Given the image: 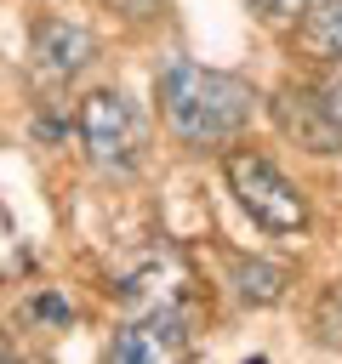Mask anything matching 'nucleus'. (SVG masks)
<instances>
[{
	"label": "nucleus",
	"instance_id": "20e7f679",
	"mask_svg": "<svg viewBox=\"0 0 342 364\" xmlns=\"http://www.w3.org/2000/svg\"><path fill=\"white\" fill-rule=\"evenodd\" d=\"M182 353H188V324L177 307H154L148 318L125 324L108 341V358H120V364H160V358H182Z\"/></svg>",
	"mask_w": 342,
	"mask_h": 364
},
{
	"label": "nucleus",
	"instance_id": "f8f14e48",
	"mask_svg": "<svg viewBox=\"0 0 342 364\" xmlns=\"http://www.w3.org/2000/svg\"><path fill=\"white\" fill-rule=\"evenodd\" d=\"M34 313L40 318H68V301L63 296H34Z\"/></svg>",
	"mask_w": 342,
	"mask_h": 364
},
{
	"label": "nucleus",
	"instance_id": "39448f33",
	"mask_svg": "<svg viewBox=\"0 0 342 364\" xmlns=\"http://www.w3.org/2000/svg\"><path fill=\"white\" fill-rule=\"evenodd\" d=\"M91 57H97V40L80 23H40V34H34V68L46 80H74Z\"/></svg>",
	"mask_w": 342,
	"mask_h": 364
},
{
	"label": "nucleus",
	"instance_id": "f03ea898",
	"mask_svg": "<svg viewBox=\"0 0 342 364\" xmlns=\"http://www.w3.org/2000/svg\"><path fill=\"white\" fill-rule=\"evenodd\" d=\"M222 171H228V188H234L239 210L256 228H268V233H302L308 228V199L296 193V182L274 159H262L251 148H234L222 159Z\"/></svg>",
	"mask_w": 342,
	"mask_h": 364
},
{
	"label": "nucleus",
	"instance_id": "0eeeda50",
	"mask_svg": "<svg viewBox=\"0 0 342 364\" xmlns=\"http://www.w3.org/2000/svg\"><path fill=\"white\" fill-rule=\"evenodd\" d=\"M291 290V267L262 262V256H234V296L251 307H274Z\"/></svg>",
	"mask_w": 342,
	"mask_h": 364
},
{
	"label": "nucleus",
	"instance_id": "423d86ee",
	"mask_svg": "<svg viewBox=\"0 0 342 364\" xmlns=\"http://www.w3.org/2000/svg\"><path fill=\"white\" fill-rule=\"evenodd\" d=\"M268 108H274V119H279V131H285V136H296V142H302V148H314V154H336V136H331V131H325V119L314 114L308 91L285 85Z\"/></svg>",
	"mask_w": 342,
	"mask_h": 364
},
{
	"label": "nucleus",
	"instance_id": "1a4fd4ad",
	"mask_svg": "<svg viewBox=\"0 0 342 364\" xmlns=\"http://www.w3.org/2000/svg\"><path fill=\"white\" fill-rule=\"evenodd\" d=\"M308 102H314V114L325 119V131H331L336 148H342V63H331V68L308 85Z\"/></svg>",
	"mask_w": 342,
	"mask_h": 364
},
{
	"label": "nucleus",
	"instance_id": "7ed1b4c3",
	"mask_svg": "<svg viewBox=\"0 0 342 364\" xmlns=\"http://www.w3.org/2000/svg\"><path fill=\"white\" fill-rule=\"evenodd\" d=\"M80 142H86V159L103 171V176H131L137 159H142V119L137 108L120 97V91H91L80 102Z\"/></svg>",
	"mask_w": 342,
	"mask_h": 364
},
{
	"label": "nucleus",
	"instance_id": "9b49d317",
	"mask_svg": "<svg viewBox=\"0 0 342 364\" xmlns=\"http://www.w3.org/2000/svg\"><path fill=\"white\" fill-rule=\"evenodd\" d=\"M262 17H302L308 6H319V0H251Z\"/></svg>",
	"mask_w": 342,
	"mask_h": 364
},
{
	"label": "nucleus",
	"instance_id": "ddd939ff",
	"mask_svg": "<svg viewBox=\"0 0 342 364\" xmlns=\"http://www.w3.org/2000/svg\"><path fill=\"white\" fill-rule=\"evenodd\" d=\"M0 358H6V330H0Z\"/></svg>",
	"mask_w": 342,
	"mask_h": 364
},
{
	"label": "nucleus",
	"instance_id": "9d476101",
	"mask_svg": "<svg viewBox=\"0 0 342 364\" xmlns=\"http://www.w3.org/2000/svg\"><path fill=\"white\" fill-rule=\"evenodd\" d=\"M28 267H34V256H28L23 233L11 228V216H6V205H0V284H6V279H23Z\"/></svg>",
	"mask_w": 342,
	"mask_h": 364
},
{
	"label": "nucleus",
	"instance_id": "6e6552de",
	"mask_svg": "<svg viewBox=\"0 0 342 364\" xmlns=\"http://www.w3.org/2000/svg\"><path fill=\"white\" fill-rule=\"evenodd\" d=\"M296 46L319 63H342V0H319L302 11V28H296Z\"/></svg>",
	"mask_w": 342,
	"mask_h": 364
},
{
	"label": "nucleus",
	"instance_id": "f257e3e1",
	"mask_svg": "<svg viewBox=\"0 0 342 364\" xmlns=\"http://www.w3.org/2000/svg\"><path fill=\"white\" fill-rule=\"evenodd\" d=\"M256 85L205 63H171L160 74V114L177 142L188 148H222L256 119Z\"/></svg>",
	"mask_w": 342,
	"mask_h": 364
}]
</instances>
